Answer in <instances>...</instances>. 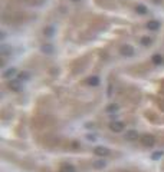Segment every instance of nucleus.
<instances>
[{"label":"nucleus","instance_id":"f257e3e1","mask_svg":"<svg viewBox=\"0 0 164 172\" xmlns=\"http://www.w3.org/2000/svg\"><path fill=\"white\" fill-rule=\"evenodd\" d=\"M110 129H111L112 132H115V133H120V132L124 131V123L120 122V121H114V122L110 123Z\"/></svg>","mask_w":164,"mask_h":172},{"label":"nucleus","instance_id":"f03ea898","mask_svg":"<svg viewBox=\"0 0 164 172\" xmlns=\"http://www.w3.org/2000/svg\"><path fill=\"white\" fill-rule=\"evenodd\" d=\"M141 143L145 145V146H153L155 143V139L153 135H142L141 136Z\"/></svg>","mask_w":164,"mask_h":172},{"label":"nucleus","instance_id":"7ed1b4c3","mask_svg":"<svg viewBox=\"0 0 164 172\" xmlns=\"http://www.w3.org/2000/svg\"><path fill=\"white\" fill-rule=\"evenodd\" d=\"M94 153H95L97 156H108V155L111 153V151H110L108 148H105V146H97V148L94 149Z\"/></svg>","mask_w":164,"mask_h":172},{"label":"nucleus","instance_id":"20e7f679","mask_svg":"<svg viewBox=\"0 0 164 172\" xmlns=\"http://www.w3.org/2000/svg\"><path fill=\"white\" fill-rule=\"evenodd\" d=\"M9 88H10V91H13V92H20V91H22V83H20V80H10Z\"/></svg>","mask_w":164,"mask_h":172},{"label":"nucleus","instance_id":"39448f33","mask_svg":"<svg viewBox=\"0 0 164 172\" xmlns=\"http://www.w3.org/2000/svg\"><path fill=\"white\" fill-rule=\"evenodd\" d=\"M121 55L124 56H132L134 55V47H131L130 45H125L121 47Z\"/></svg>","mask_w":164,"mask_h":172},{"label":"nucleus","instance_id":"423d86ee","mask_svg":"<svg viewBox=\"0 0 164 172\" xmlns=\"http://www.w3.org/2000/svg\"><path fill=\"white\" fill-rule=\"evenodd\" d=\"M125 139L127 141H135V139H138V132L137 131H128L125 133Z\"/></svg>","mask_w":164,"mask_h":172},{"label":"nucleus","instance_id":"0eeeda50","mask_svg":"<svg viewBox=\"0 0 164 172\" xmlns=\"http://www.w3.org/2000/svg\"><path fill=\"white\" fill-rule=\"evenodd\" d=\"M147 27H148L150 30H158V29H160V22H157V20H150V22L147 23Z\"/></svg>","mask_w":164,"mask_h":172},{"label":"nucleus","instance_id":"6e6552de","mask_svg":"<svg viewBox=\"0 0 164 172\" xmlns=\"http://www.w3.org/2000/svg\"><path fill=\"white\" fill-rule=\"evenodd\" d=\"M42 52L43 53H48V55H50V53H53V46L52 45H49V43H46V45H42Z\"/></svg>","mask_w":164,"mask_h":172},{"label":"nucleus","instance_id":"1a4fd4ad","mask_svg":"<svg viewBox=\"0 0 164 172\" xmlns=\"http://www.w3.org/2000/svg\"><path fill=\"white\" fill-rule=\"evenodd\" d=\"M15 75H16V69H15V67H10V69L5 70V73H3V76H5L6 79H9V77H12V76H15Z\"/></svg>","mask_w":164,"mask_h":172},{"label":"nucleus","instance_id":"9d476101","mask_svg":"<svg viewBox=\"0 0 164 172\" xmlns=\"http://www.w3.org/2000/svg\"><path fill=\"white\" fill-rule=\"evenodd\" d=\"M163 62H164V59H163L161 55H154V56H153V63H154V65H161Z\"/></svg>","mask_w":164,"mask_h":172},{"label":"nucleus","instance_id":"9b49d317","mask_svg":"<svg viewBox=\"0 0 164 172\" xmlns=\"http://www.w3.org/2000/svg\"><path fill=\"white\" fill-rule=\"evenodd\" d=\"M10 47L9 46H6V45H2V46H0V53H2L3 56H6V55H9L10 53Z\"/></svg>","mask_w":164,"mask_h":172},{"label":"nucleus","instance_id":"f8f14e48","mask_svg":"<svg viewBox=\"0 0 164 172\" xmlns=\"http://www.w3.org/2000/svg\"><path fill=\"white\" fill-rule=\"evenodd\" d=\"M88 83H89L91 86H98V83H99V77H98V76H92V77L88 79Z\"/></svg>","mask_w":164,"mask_h":172},{"label":"nucleus","instance_id":"ddd939ff","mask_svg":"<svg viewBox=\"0 0 164 172\" xmlns=\"http://www.w3.org/2000/svg\"><path fill=\"white\" fill-rule=\"evenodd\" d=\"M117 111H118V105H117V103H111V105L107 106V112H110V113L117 112Z\"/></svg>","mask_w":164,"mask_h":172},{"label":"nucleus","instance_id":"4468645a","mask_svg":"<svg viewBox=\"0 0 164 172\" xmlns=\"http://www.w3.org/2000/svg\"><path fill=\"white\" fill-rule=\"evenodd\" d=\"M60 172H75V168L72 165H63L60 168Z\"/></svg>","mask_w":164,"mask_h":172},{"label":"nucleus","instance_id":"2eb2a0df","mask_svg":"<svg viewBox=\"0 0 164 172\" xmlns=\"http://www.w3.org/2000/svg\"><path fill=\"white\" fill-rule=\"evenodd\" d=\"M105 161H97V162H94V166L97 168V169H102V168H105Z\"/></svg>","mask_w":164,"mask_h":172},{"label":"nucleus","instance_id":"dca6fc26","mask_svg":"<svg viewBox=\"0 0 164 172\" xmlns=\"http://www.w3.org/2000/svg\"><path fill=\"white\" fill-rule=\"evenodd\" d=\"M135 10H137L138 13H141V15L147 13V9H145V6H144V5H138V6L135 7Z\"/></svg>","mask_w":164,"mask_h":172},{"label":"nucleus","instance_id":"f3484780","mask_svg":"<svg viewBox=\"0 0 164 172\" xmlns=\"http://www.w3.org/2000/svg\"><path fill=\"white\" fill-rule=\"evenodd\" d=\"M141 45L150 46V45H151V39H150V37H142V39H141Z\"/></svg>","mask_w":164,"mask_h":172},{"label":"nucleus","instance_id":"a211bd4d","mask_svg":"<svg viewBox=\"0 0 164 172\" xmlns=\"http://www.w3.org/2000/svg\"><path fill=\"white\" fill-rule=\"evenodd\" d=\"M29 77H30L29 72H22V73L19 75V80H20V79H29Z\"/></svg>","mask_w":164,"mask_h":172},{"label":"nucleus","instance_id":"6ab92c4d","mask_svg":"<svg viewBox=\"0 0 164 172\" xmlns=\"http://www.w3.org/2000/svg\"><path fill=\"white\" fill-rule=\"evenodd\" d=\"M161 156H163V152H154V153H153V159H154V161L160 159Z\"/></svg>","mask_w":164,"mask_h":172},{"label":"nucleus","instance_id":"aec40b11","mask_svg":"<svg viewBox=\"0 0 164 172\" xmlns=\"http://www.w3.org/2000/svg\"><path fill=\"white\" fill-rule=\"evenodd\" d=\"M71 2H75V3H78V2H81V0H71Z\"/></svg>","mask_w":164,"mask_h":172}]
</instances>
